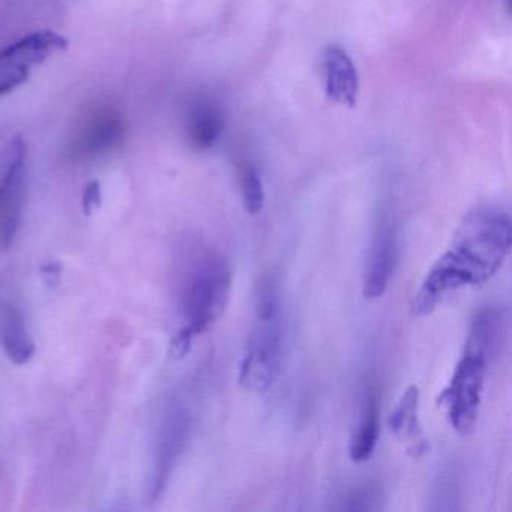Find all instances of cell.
Listing matches in <instances>:
<instances>
[{
    "mask_svg": "<svg viewBox=\"0 0 512 512\" xmlns=\"http://www.w3.org/2000/svg\"><path fill=\"white\" fill-rule=\"evenodd\" d=\"M511 218L496 208H478L464 217L451 247L422 281L412 302L416 316H428L454 290L485 283L511 251Z\"/></svg>",
    "mask_w": 512,
    "mask_h": 512,
    "instance_id": "1",
    "label": "cell"
},
{
    "mask_svg": "<svg viewBox=\"0 0 512 512\" xmlns=\"http://www.w3.org/2000/svg\"><path fill=\"white\" fill-rule=\"evenodd\" d=\"M232 278L230 263L212 248L200 247L191 254L182 277L184 331L196 338L223 316L232 293Z\"/></svg>",
    "mask_w": 512,
    "mask_h": 512,
    "instance_id": "2",
    "label": "cell"
},
{
    "mask_svg": "<svg viewBox=\"0 0 512 512\" xmlns=\"http://www.w3.org/2000/svg\"><path fill=\"white\" fill-rule=\"evenodd\" d=\"M257 325L241 362L239 383L250 392H265L274 385L283 358V320L280 301L271 287L260 293Z\"/></svg>",
    "mask_w": 512,
    "mask_h": 512,
    "instance_id": "3",
    "label": "cell"
},
{
    "mask_svg": "<svg viewBox=\"0 0 512 512\" xmlns=\"http://www.w3.org/2000/svg\"><path fill=\"white\" fill-rule=\"evenodd\" d=\"M487 364L488 359L481 353L464 349L449 385L439 395V404L445 407L449 422L457 433L469 434L475 427Z\"/></svg>",
    "mask_w": 512,
    "mask_h": 512,
    "instance_id": "4",
    "label": "cell"
},
{
    "mask_svg": "<svg viewBox=\"0 0 512 512\" xmlns=\"http://www.w3.org/2000/svg\"><path fill=\"white\" fill-rule=\"evenodd\" d=\"M67 49V40L52 31L34 32L0 50V97L10 94L47 59Z\"/></svg>",
    "mask_w": 512,
    "mask_h": 512,
    "instance_id": "5",
    "label": "cell"
},
{
    "mask_svg": "<svg viewBox=\"0 0 512 512\" xmlns=\"http://www.w3.org/2000/svg\"><path fill=\"white\" fill-rule=\"evenodd\" d=\"M125 136V122L113 107L94 110L77 128L70 145L74 160L91 161L119 148Z\"/></svg>",
    "mask_w": 512,
    "mask_h": 512,
    "instance_id": "6",
    "label": "cell"
},
{
    "mask_svg": "<svg viewBox=\"0 0 512 512\" xmlns=\"http://www.w3.org/2000/svg\"><path fill=\"white\" fill-rule=\"evenodd\" d=\"M188 419L184 410H170L164 419L163 427L158 434L155 446L154 463H152L151 478H149V497L152 500L160 497L166 487L173 467L184 449L187 440Z\"/></svg>",
    "mask_w": 512,
    "mask_h": 512,
    "instance_id": "7",
    "label": "cell"
},
{
    "mask_svg": "<svg viewBox=\"0 0 512 512\" xmlns=\"http://www.w3.org/2000/svg\"><path fill=\"white\" fill-rule=\"evenodd\" d=\"M323 79L329 100L341 106L355 107L359 95L358 70L340 44H328L323 50Z\"/></svg>",
    "mask_w": 512,
    "mask_h": 512,
    "instance_id": "8",
    "label": "cell"
},
{
    "mask_svg": "<svg viewBox=\"0 0 512 512\" xmlns=\"http://www.w3.org/2000/svg\"><path fill=\"white\" fill-rule=\"evenodd\" d=\"M397 259V244L395 233L388 224L379 227L368 253L364 274V296L367 299H377L386 292L394 272Z\"/></svg>",
    "mask_w": 512,
    "mask_h": 512,
    "instance_id": "9",
    "label": "cell"
},
{
    "mask_svg": "<svg viewBox=\"0 0 512 512\" xmlns=\"http://www.w3.org/2000/svg\"><path fill=\"white\" fill-rule=\"evenodd\" d=\"M389 430L398 442L413 455H422L430 449L428 439L419 424V389L412 385L403 392L388 419Z\"/></svg>",
    "mask_w": 512,
    "mask_h": 512,
    "instance_id": "10",
    "label": "cell"
},
{
    "mask_svg": "<svg viewBox=\"0 0 512 512\" xmlns=\"http://www.w3.org/2000/svg\"><path fill=\"white\" fill-rule=\"evenodd\" d=\"M0 343L14 364L25 365L34 358V338L29 334L22 314L13 305L0 308Z\"/></svg>",
    "mask_w": 512,
    "mask_h": 512,
    "instance_id": "11",
    "label": "cell"
},
{
    "mask_svg": "<svg viewBox=\"0 0 512 512\" xmlns=\"http://www.w3.org/2000/svg\"><path fill=\"white\" fill-rule=\"evenodd\" d=\"M25 202V169L17 172L0 191V250H8L16 239Z\"/></svg>",
    "mask_w": 512,
    "mask_h": 512,
    "instance_id": "12",
    "label": "cell"
},
{
    "mask_svg": "<svg viewBox=\"0 0 512 512\" xmlns=\"http://www.w3.org/2000/svg\"><path fill=\"white\" fill-rule=\"evenodd\" d=\"M506 332V319L502 310H484L473 319L466 349L481 353L490 361L502 346Z\"/></svg>",
    "mask_w": 512,
    "mask_h": 512,
    "instance_id": "13",
    "label": "cell"
},
{
    "mask_svg": "<svg viewBox=\"0 0 512 512\" xmlns=\"http://www.w3.org/2000/svg\"><path fill=\"white\" fill-rule=\"evenodd\" d=\"M224 130L220 110L211 103H197L191 107L185 122L188 142L197 149H209L218 142Z\"/></svg>",
    "mask_w": 512,
    "mask_h": 512,
    "instance_id": "14",
    "label": "cell"
},
{
    "mask_svg": "<svg viewBox=\"0 0 512 512\" xmlns=\"http://www.w3.org/2000/svg\"><path fill=\"white\" fill-rule=\"evenodd\" d=\"M379 439V409L377 400L370 397L365 403L364 412L359 419L358 427L350 437L349 455L355 463L370 460Z\"/></svg>",
    "mask_w": 512,
    "mask_h": 512,
    "instance_id": "15",
    "label": "cell"
},
{
    "mask_svg": "<svg viewBox=\"0 0 512 512\" xmlns=\"http://www.w3.org/2000/svg\"><path fill=\"white\" fill-rule=\"evenodd\" d=\"M26 148L22 137H11L0 145V191L13 179L20 170L25 169Z\"/></svg>",
    "mask_w": 512,
    "mask_h": 512,
    "instance_id": "16",
    "label": "cell"
},
{
    "mask_svg": "<svg viewBox=\"0 0 512 512\" xmlns=\"http://www.w3.org/2000/svg\"><path fill=\"white\" fill-rule=\"evenodd\" d=\"M241 190L248 214H260L265 206V188H263L262 176L253 166H245L242 169Z\"/></svg>",
    "mask_w": 512,
    "mask_h": 512,
    "instance_id": "17",
    "label": "cell"
},
{
    "mask_svg": "<svg viewBox=\"0 0 512 512\" xmlns=\"http://www.w3.org/2000/svg\"><path fill=\"white\" fill-rule=\"evenodd\" d=\"M101 205V185L100 182H89L83 191L82 206L85 215H91L95 209Z\"/></svg>",
    "mask_w": 512,
    "mask_h": 512,
    "instance_id": "18",
    "label": "cell"
},
{
    "mask_svg": "<svg viewBox=\"0 0 512 512\" xmlns=\"http://www.w3.org/2000/svg\"><path fill=\"white\" fill-rule=\"evenodd\" d=\"M194 337L188 334L184 329H179L178 334L173 338L172 344H170V355L175 359H182L188 355L191 350V344H193Z\"/></svg>",
    "mask_w": 512,
    "mask_h": 512,
    "instance_id": "19",
    "label": "cell"
},
{
    "mask_svg": "<svg viewBox=\"0 0 512 512\" xmlns=\"http://www.w3.org/2000/svg\"><path fill=\"white\" fill-rule=\"evenodd\" d=\"M41 277H43V281L47 286H59L62 277L61 266H59V263L55 262L47 263V265H44L43 269H41Z\"/></svg>",
    "mask_w": 512,
    "mask_h": 512,
    "instance_id": "20",
    "label": "cell"
}]
</instances>
